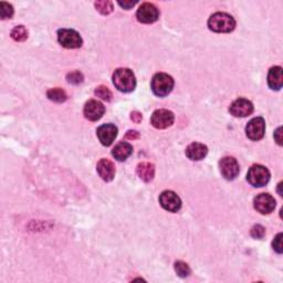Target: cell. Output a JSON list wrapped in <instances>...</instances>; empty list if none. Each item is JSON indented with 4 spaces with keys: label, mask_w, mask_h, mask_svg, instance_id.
Returning <instances> with one entry per match:
<instances>
[{
    "label": "cell",
    "mask_w": 283,
    "mask_h": 283,
    "mask_svg": "<svg viewBox=\"0 0 283 283\" xmlns=\"http://www.w3.org/2000/svg\"><path fill=\"white\" fill-rule=\"evenodd\" d=\"M219 167L221 175L228 180L235 179L239 174V164L234 157H224L220 160Z\"/></svg>",
    "instance_id": "obj_10"
},
{
    "label": "cell",
    "mask_w": 283,
    "mask_h": 283,
    "mask_svg": "<svg viewBox=\"0 0 283 283\" xmlns=\"http://www.w3.org/2000/svg\"><path fill=\"white\" fill-rule=\"evenodd\" d=\"M264 235H265L264 227H262L261 225H256L252 227L251 236L254 238V239H262Z\"/></svg>",
    "instance_id": "obj_27"
},
{
    "label": "cell",
    "mask_w": 283,
    "mask_h": 283,
    "mask_svg": "<svg viewBox=\"0 0 283 283\" xmlns=\"http://www.w3.org/2000/svg\"><path fill=\"white\" fill-rule=\"evenodd\" d=\"M14 15V8L13 6L7 4V3H0V16L3 19H10Z\"/></svg>",
    "instance_id": "obj_25"
},
{
    "label": "cell",
    "mask_w": 283,
    "mask_h": 283,
    "mask_svg": "<svg viewBox=\"0 0 283 283\" xmlns=\"http://www.w3.org/2000/svg\"><path fill=\"white\" fill-rule=\"evenodd\" d=\"M210 30L219 33L231 32L236 28V20L234 17L225 13H216L208 20Z\"/></svg>",
    "instance_id": "obj_1"
},
{
    "label": "cell",
    "mask_w": 283,
    "mask_h": 283,
    "mask_svg": "<svg viewBox=\"0 0 283 283\" xmlns=\"http://www.w3.org/2000/svg\"><path fill=\"white\" fill-rule=\"evenodd\" d=\"M58 41L66 49H77L82 46V38L72 29H60L58 31Z\"/></svg>",
    "instance_id": "obj_5"
},
{
    "label": "cell",
    "mask_w": 283,
    "mask_h": 283,
    "mask_svg": "<svg viewBox=\"0 0 283 283\" xmlns=\"http://www.w3.org/2000/svg\"><path fill=\"white\" fill-rule=\"evenodd\" d=\"M119 5L121 6L122 8H124V9H131L132 7H134V6L136 5V2H119Z\"/></svg>",
    "instance_id": "obj_29"
},
{
    "label": "cell",
    "mask_w": 283,
    "mask_h": 283,
    "mask_svg": "<svg viewBox=\"0 0 283 283\" xmlns=\"http://www.w3.org/2000/svg\"><path fill=\"white\" fill-rule=\"evenodd\" d=\"M11 38L15 41H25L28 38V31L24 26H17L15 27L13 31H11Z\"/></svg>",
    "instance_id": "obj_21"
},
{
    "label": "cell",
    "mask_w": 283,
    "mask_h": 283,
    "mask_svg": "<svg viewBox=\"0 0 283 283\" xmlns=\"http://www.w3.org/2000/svg\"><path fill=\"white\" fill-rule=\"evenodd\" d=\"M125 137L127 140H137V138L140 137V134H138V132L136 131H129L126 133Z\"/></svg>",
    "instance_id": "obj_30"
},
{
    "label": "cell",
    "mask_w": 283,
    "mask_h": 283,
    "mask_svg": "<svg viewBox=\"0 0 283 283\" xmlns=\"http://www.w3.org/2000/svg\"><path fill=\"white\" fill-rule=\"evenodd\" d=\"M113 84L121 92L129 93L134 91L136 86L135 75L130 69H118L113 74Z\"/></svg>",
    "instance_id": "obj_2"
},
{
    "label": "cell",
    "mask_w": 283,
    "mask_h": 283,
    "mask_svg": "<svg viewBox=\"0 0 283 283\" xmlns=\"http://www.w3.org/2000/svg\"><path fill=\"white\" fill-rule=\"evenodd\" d=\"M47 97L50 100V101H53V102H57V103H62L64 101H66V99H68V96H66V93L62 90V88H51V90H49L47 92Z\"/></svg>",
    "instance_id": "obj_20"
},
{
    "label": "cell",
    "mask_w": 283,
    "mask_h": 283,
    "mask_svg": "<svg viewBox=\"0 0 283 283\" xmlns=\"http://www.w3.org/2000/svg\"><path fill=\"white\" fill-rule=\"evenodd\" d=\"M136 17L137 20L142 22V24H153V22L158 19L159 11L156 8V6L149 3H145L138 8Z\"/></svg>",
    "instance_id": "obj_8"
},
{
    "label": "cell",
    "mask_w": 283,
    "mask_h": 283,
    "mask_svg": "<svg viewBox=\"0 0 283 283\" xmlns=\"http://www.w3.org/2000/svg\"><path fill=\"white\" fill-rule=\"evenodd\" d=\"M132 153H133V147L131 144L126 142L119 143L112 151V155L114 156V158L120 160V162H123V160L129 158Z\"/></svg>",
    "instance_id": "obj_18"
},
{
    "label": "cell",
    "mask_w": 283,
    "mask_h": 283,
    "mask_svg": "<svg viewBox=\"0 0 283 283\" xmlns=\"http://www.w3.org/2000/svg\"><path fill=\"white\" fill-rule=\"evenodd\" d=\"M281 131H282V129L281 127H278V130L275 131V133H274V138H275V142L279 144V145H281L282 144V137H281Z\"/></svg>",
    "instance_id": "obj_32"
},
{
    "label": "cell",
    "mask_w": 283,
    "mask_h": 283,
    "mask_svg": "<svg viewBox=\"0 0 283 283\" xmlns=\"http://www.w3.org/2000/svg\"><path fill=\"white\" fill-rule=\"evenodd\" d=\"M272 247L274 250L278 253H282L283 248H282V234L276 235V237L274 238V240L272 242Z\"/></svg>",
    "instance_id": "obj_28"
},
{
    "label": "cell",
    "mask_w": 283,
    "mask_h": 283,
    "mask_svg": "<svg viewBox=\"0 0 283 283\" xmlns=\"http://www.w3.org/2000/svg\"><path fill=\"white\" fill-rule=\"evenodd\" d=\"M229 111L236 118H246L253 112V104L247 99H238L230 105Z\"/></svg>",
    "instance_id": "obj_12"
},
{
    "label": "cell",
    "mask_w": 283,
    "mask_h": 283,
    "mask_svg": "<svg viewBox=\"0 0 283 283\" xmlns=\"http://www.w3.org/2000/svg\"><path fill=\"white\" fill-rule=\"evenodd\" d=\"M265 123L262 118H254L249 122L246 127L247 136L252 141L261 140L264 135Z\"/></svg>",
    "instance_id": "obj_11"
},
{
    "label": "cell",
    "mask_w": 283,
    "mask_h": 283,
    "mask_svg": "<svg viewBox=\"0 0 283 283\" xmlns=\"http://www.w3.org/2000/svg\"><path fill=\"white\" fill-rule=\"evenodd\" d=\"M151 86L155 96L164 98L168 96L171 90H173L174 80L173 77L166 73H157L154 75Z\"/></svg>",
    "instance_id": "obj_3"
},
{
    "label": "cell",
    "mask_w": 283,
    "mask_h": 283,
    "mask_svg": "<svg viewBox=\"0 0 283 283\" xmlns=\"http://www.w3.org/2000/svg\"><path fill=\"white\" fill-rule=\"evenodd\" d=\"M175 271H176V273L180 276V278H186V276L190 275L192 272L190 265L182 261H177L175 263Z\"/></svg>",
    "instance_id": "obj_22"
},
{
    "label": "cell",
    "mask_w": 283,
    "mask_h": 283,
    "mask_svg": "<svg viewBox=\"0 0 283 283\" xmlns=\"http://www.w3.org/2000/svg\"><path fill=\"white\" fill-rule=\"evenodd\" d=\"M175 121V116L173 112L168 110H157L153 113L151 118V123L158 130H164L171 126Z\"/></svg>",
    "instance_id": "obj_6"
},
{
    "label": "cell",
    "mask_w": 283,
    "mask_h": 283,
    "mask_svg": "<svg viewBox=\"0 0 283 283\" xmlns=\"http://www.w3.org/2000/svg\"><path fill=\"white\" fill-rule=\"evenodd\" d=\"M247 180L253 187H263L270 180V171L262 165H253L248 171Z\"/></svg>",
    "instance_id": "obj_4"
},
{
    "label": "cell",
    "mask_w": 283,
    "mask_h": 283,
    "mask_svg": "<svg viewBox=\"0 0 283 283\" xmlns=\"http://www.w3.org/2000/svg\"><path fill=\"white\" fill-rule=\"evenodd\" d=\"M254 209L262 215L272 213L275 208V199L269 194H260L253 201Z\"/></svg>",
    "instance_id": "obj_9"
},
{
    "label": "cell",
    "mask_w": 283,
    "mask_h": 283,
    "mask_svg": "<svg viewBox=\"0 0 283 283\" xmlns=\"http://www.w3.org/2000/svg\"><path fill=\"white\" fill-rule=\"evenodd\" d=\"M83 112H84L85 119L90 120L92 122H96L102 118L105 112V108L100 101H97V100H90V101L86 102Z\"/></svg>",
    "instance_id": "obj_14"
},
{
    "label": "cell",
    "mask_w": 283,
    "mask_h": 283,
    "mask_svg": "<svg viewBox=\"0 0 283 283\" xmlns=\"http://www.w3.org/2000/svg\"><path fill=\"white\" fill-rule=\"evenodd\" d=\"M142 119H143V116H142V114L140 112H133L131 114V120L133 122H135V123H140V122L142 121Z\"/></svg>",
    "instance_id": "obj_31"
},
{
    "label": "cell",
    "mask_w": 283,
    "mask_h": 283,
    "mask_svg": "<svg viewBox=\"0 0 283 283\" xmlns=\"http://www.w3.org/2000/svg\"><path fill=\"white\" fill-rule=\"evenodd\" d=\"M66 80L71 84H80L81 82H83V74L80 71H72L66 75Z\"/></svg>",
    "instance_id": "obj_26"
},
{
    "label": "cell",
    "mask_w": 283,
    "mask_h": 283,
    "mask_svg": "<svg viewBox=\"0 0 283 283\" xmlns=\"http://www.w3.org/2000/svg\"><path fill=\"white\" fill-rule=\"evenodd\" d=\"M97 134L102 145L110 146L118 136V127L113 124H104L99 127Z\"/></svg>",
    "instance_id": "obj_13"
},
{
    "label": "cell",
    "mask_w": 283,
    "mask_h": 283,
    "mask_svg": "<svg viewBox=\"0 0 283 283\" xmlns=\"http://www.w3.org/2000/svg\"><path fill=\"white\" fill-rule=\"evenodd\" d=\"M159 204L170 213H177L181 208V201L177 194L171 191H165L159 196Z\"/></svg>",
    "instance_id": "obj_7"
},
{
    "label": "cell",
    "mask_w": 283,
    "mask_h": 283,
    "mask_svg": "<svg viewBox=\"0 0 283 283\" xmlns=\"http://www.w3.org/2000/svg\"><path fill=\"white\" fill-rule=\"evenodd\" d=\"M96 96L100 99H102L103 101L110 102L112 100V92L109 90V87L104 86V85H100L96 88Z\"/></svg>",
    "instance_id": "obj_24"
},
{
    "label": "cell",
    "mask_w": 283,
    "mask_h": 283,
    "mask_svg": "<svg viewBox=\"0 0 283 283\" xmlns=\"http://www.w3.org/2000/svg\"><path fill=\"white\" fill-rule=\"evenodd\" d=\"M97 170L100 177L105 181L113 180L115 176V166L107 158H102L97 165Z\"/></svg>",
    "instance_id": "obj_15"
},
{
    "label": "cell",
    "mask_w": 283,
    "mask_h": 283,
    "mask_svg": "<svg viewBox=\"0 0 283 283\" xmlns=\"http://www.w3.org/2000/svg\"><path fill=\"white\" fill-rule=\"evenodd\" d=\"M137 175L144 181H151L155 175V166L151 163H142L137 166Z\"/></svg>",
    "instance_id": "obj_19"
},
{
    "label": "cell",
    "mask_w": 283,
    "mask_h": 283,
    "mask_svg": "<svg viewBox=\"0 0 283 283\" xmlns=\"http://www.w3.org/2000/svg\"><path fill=\"white\" fill-rule=\"evenodd\" d=\"M94 5H96V8L99 13H101L102 15H109L113 11V4L111 2H108V0L97 2Z\"/></svg>",
    "instance_id": "obj_23"
},
{
    "label": "cell",
    "mask_w": 283,
    "mask_h": 283,
    "mask_svg": "<svg viewBox=\"0 0 283 283\" xmlns=\"http://www.w3.org/2000/svg\"><path fill=\"white\" fill-rule=\"evenodd\" d=\"M268 84L270 88L278 91L283 85V70L281 66L271 68L268 74Z\"/></svg>",
    "instance_id": "obj_17"
},
{
    "label": "cell",
    "mask_w": 283,
    "mask_h": 283,
    "mask_svg": "<svg viewBox=\"0 0 283 283\" xmlns=\"http://www.w3.org/2000/svg\"><path fill=\"white\" fill-rule=\"evenodd\" d=\"M208 148L202 143H192L186 148V156L192 160H201L206 157Z\"/></svg>",
    "instance_id": "obj_16"
}]
</instances>
